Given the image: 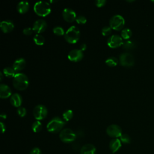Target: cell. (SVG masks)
<instances>
[{"instance_id": "1", "label": "cell", "mask_w": 154, "mask_h": 154, "mask_svg": "<svg viewBox=\"0 0 154 154\" xmlns=\"http://www.w3.org/2000/svg\"><path fill=\"white\" fill-rule=\"evenodd\" d=\"M13 85L18 90H25L29 85L27 76L22 73H17L13 80Z\"/></svg>"}, {"instance_id": "2", "label": "cell", "mask_w": 154, "mask_h": 154, "mask_svg": "<svg viewBox=\"0 0 154 154\" xmlns=\"http://www.w3.org/2000/svg\"><path fill=\"white\" fill-rule=\"evenodd\" d=\"M65 125V122L58 117L52 119L47 124V130L52 133H57L61 132V129Z\"/></svg>"}, {"instance_id": "3", "label": "cell", "mask_w": 154, "mask_h": 154, "mask_svg": "<svg viewBox=\"0 0 154 154\" xmlns=\"http://www.w3.org/2000/svg\"><path fill=\"white\" fill-rule=\"evenodd\" d=\"M34 10L37 15L44 17L49 14L51 11V8L48 2L40 1L37 2L34 4Z\"/></svg>"}, {"instance_id": "4", "label": "cell", "mask_w": 154, "mask_h": 154, "mask_svg": "<svg viewBox=\"0 0 154 154\" xmlns=\"http://www.w3.org/2000/svg\"><path fill=\"white\" fill-rule=\"evenodd\" d=\"M80 37V31L76 26H71L65 32L64 38L69 43H76Z\"/></svg>"}, {"instance_id": "5", "label": "cell", "mask_w": 154, "mask_h": 154, "mask_svg": "<svg viewBox=\"0 0 154 154\" xmlns=\"http://www.w3.org/2000/svg\"><path fill=\"white\" fill-rule=\"evenodd\" d=\"M125 20L123 16L119 14H116L111 17L109 21V26L116 31H120L125 25Z\"/></svg>"}, {"instance_id": "6", "label": "cell", "mask_w": 154, "mask_h": 154, "mask_svg": "<svg viewBox=\"0 0 154 154\" xmlns=\"http://www.w3.org/2000/svg\"><path fill=\"white\" fill-rule=\"evenodd\" d=\"M60 138L64 143H71L75 141L76 134L70 128H65L60 133Z\"/></svg>"}, {"instance_id": "7", "label": "cell", "mask_w": 154, "mask_h": 154, "mask_svg": "<svg viewBox=\"0 0 154 154\" xmlns=\"http://www.w3.org/2000/svg\"><path fill=\"white\" fill-rule=\"evenodd\" d=\"M119 63L122 66L131 67L135 63L134 57L129 52L122 53L119 56Z\"/></svg>"}, {"instance_id": "8", "label": "cell", "mask_w": 154, "mask_h": 154, "mask_svg": "<svg viewBox=\"0 0 154 154\" xmlns=\"http://www.w3.org/2000/svg\"><path fill=\"white\" fill-rule=\"evenodd\" d=\"M48 114V109L43 105H37L33 109V115L35 119L40 120L44 119Z\"/></svg>"}, {"instance_id": "9", "label": "cell", "mask_w": 154, "mask_h": 154, "mask_svg": "<svg viewBox=\"0 0 154 154\" xmlns=\"http://www.w3.org/2000/svg\"><path fill=\"white\" fill-rule=\"evenodd\" d=\"M123 43L122 37L117 34L111 35L107 40V44L111 48H116L122 46Z\"/></svg>"}, {"instance_id": "10", "label": "cell", "mask_w": 154, "mask_h": 154, "mask_svg": "<svg viewBox=\"0 0 154 154\" xmlns=\"http://www.w3.org/2000/svg\"><path fill=\"white\" fill-rule=\"evenodd\" d=\"M106 133L107 134L113 138L120 137L122 134V131L121 128L117 125H111L106 128Z\"/></svg>"}, {"instance_id": "11", "label": "cell", "mask_w": 154, "mask_h": 154, "mask_svg": "<svg viewBox=\"0 0 154 154\" xmlns=\"http://www.w3.org/2000/svg\"><path fill=\"white\" fill-rule=\"evenodd\" d=\"M63 19L67 22H72L76 20V14L75 11L70 8H66L62 12Z\"/></svg>"}, {"instance_id": "12", "label": "cell", "mask_w": 154, "mask_h": 154, "mask_svg": "<svg viewBox=\"0 0 154 154\" xmlns=\"http://www.w3.org/2000/svg\"><path fill=\"white\" fill-rule=\"evenodd\" d=\"M47 28V23L43 19H38L35 20L32 25V30L37 34L44 32Z\"/></svg>"}, {"instance_id": "13", "label": "cell", "mask_w": 154, "mask_h": 154, "mask_svg": "<svg viewBox=\"0 0 154 154\" xmlns=\"http://www.w3.org/2000/svg\"><path fill=\"white\" fill-rule=\"evenodd\" d=\"M83 58V53L81 49H72L68 54V58L69 60L73 62H78L81 60Z\"/></svg>"}, {"instance_id": "14", "label": "cell", "mask_w": 154, "mask_h": 154, "mask_svg": "<svg viewBox=\"0 0 154 154\" xmlns=\"http://www.w3.org/2000/svg\"><path fill=\"white\" fill-rule=\"evenodd\" d=\"M0 26L3 32L8 33L13 31V29H14V25L12 21L10 20H5L1 22Z\"/></svg>"}, {"instance_id": "15", "label": "cell", "mask_w": 154, "mask_h": 154, "mask_svg": "<svg viewBox=\"0 0 154 154\" xmlns=\"http://www.w3.org/2000/svg\"><path fill=\"white\" fill-rule=\"evenodd\" d=\"M26 65V61L23 58H19L16 59L13 64V68L16 71V72H18L21 71L24 69Z\"/></svg>"}, {"instance_id": "16", "label": "cell", "mask_w": 154, "mask_h": 154, "mask_svg": "<svg viewBox=\"0 0 154 154\" xmlns=\"http://www.w3.org/2000/svg\"><path fill=\"white\" fill-rule=\"evenodd\" d=\"M11 96V90L6 84H1L0 85V97L6 99Z\"/></svg>"}, {"instance_id": "17", "label": "cell", "mask_w": 154, "mask_h": 154, "mask_svg": "<svg viewBox=\"0 0 154 154\" xmlns=\"http://www.w3.org/2000/svg\"><path fill=\"white\" fill-rule=\"evenodd\" d=\"M11 104L16 107H20L22 102V98L21 96L18 93H14L10 97Z\"/></svg>"}, {"instance_id": "18", "label": "cell", "mask_w": 154, "mask_h": 154, "mask_svg": "<svg viewBox=\"0 0 154 154\" xmlns=\"http://www.w3.org/2000/svg\"><path fill=\"white\" fill-rule=\"evenodd\" d=\"M80 154H96V148L91 144H85L81 149Z\"/></svg>"}, {"instance_id": "19", "label": "cell", "mask_w": 154, "mask_h": 154, "mask_svg": "<svg viewBox=\"0 0 154 154\" xmlns=\"http://www.w3.org/2000/svg\"><path fill=\"white\" fill-rule=\"evenodd\" d=\"M29 7V2L26 1H22L17 5V10L19 13L23 14L28 11Z\"/></svg>"}, {"instance_id": "20", "label": "cell", "mask_w": 154, "mask_h": 154, "mask_svg": "<svg viewBox=\"0 0 154 154\" xmlns=\"http://www.w3.org/2000/svg\"><path fill=\"white\" fill-rule=\"evenodd\" d=\"M121 146V141L118 138H114L111 140L109 144V149L113 153L117 152L120 148Z\"/></svg>"}, {"instance_id": "21", "label": "cell", "mask_w": 154, "mask_h": 154, "mask_svg": "<svg viewBox=\"0 0 154 154\" xmlns=\"http://www.w3.org/2000/svg\"><path fill=\"white\" fill-rule=\"evenodd\" d=\"M122 47L125 50L129 51L132 50L136 48V43L134 41L132 40H127L123 42Z\"/></svg>"}, {"instance_id": "22", "label": "cell", "mask_w": 154, "mask_h": 154, "mask_svg": "<svg viewBox=\"0 0 154 154\" xmlns=\"http://www.w3.org/2000/svg\"><path fill=\"white\" fill-rule=\"evenodd\" d=\"M3 73L5 76L8 78H12V77L14 78L16 74V71L14 70V69L9 67H7L5 69H4Z\"/></svg>"}, {"instance_id": "23", "label": "cell", "mask_w": 154, "mask_h": 154, "mask_svg": "<svg viewBox=\"0 0 154 154\" xmlns=\"http://www.w3.org/2000/svg\"><path fill=\"white\" fill-rule=\"evenodd\" d=\"M132 35V31L129 28H126L122 30L121 37H122V38H123L125 40H128V39L130 38L131 37Z\"/></svg>"}, {"instance_id": "24", "label": "cell", "mask_w": 154, "mask_h": 154, "mask_svg": "<svg viewBox=\"0 0 154 154\" xmlns=\"http://www.w3.org/2000/svg\"><path fill=\"white\" fill-rule=\"evenodd\" d=\"M119 63V60L117 58L114 57H108L106 60H105V63L107 66L109 67H114L116 66Z\"/></svg>"}, {"instance_id": "25", "label": "cell", "mask_w": 154, "mask_h": 154, "mask_svg": "<svg viewBox=\"0 0 154 154\" xmlns=\"http://www.w3.org/2000/svg\"><path fill=\"white\" fill-rule=\"evenodd\" d=\"M33 40L37 45H42L45 43V38L40 34H36L33 38Z\"/></svg>"}, {"instance_id": "26", "label": "cell", "mask_w": 154, "mask_h": 154, "mask_svg": "<svg viewBox=\"0 0 154 154\" xmlns=\"http://www.w3.org/2000/svg\"><path fill=\"white\" fill-rule=\"evenodd\" d=\"M42 129V124L39 120L34 122L32 125V129L34 132H38Z\"/></svg>"}, {"instance_id": "27", "label": "cell", "mask_w": 154, "mask_h": 154, "mask_svg": "<svg viewBox=\"0 0 154 154\" xmlns=\"http://www.w3.org/2000/svg\"><path fill=\"white\" fill-rule=\"evenodd\" d=\"M73 116V112L71 109H67L63 113V119L66 121H69Z\"/></svg>"}, {"instance_id": "28", "label": "cell", "mask_w": 154, "mask_h": 154, "mask_svg": "<svg viewBox=\"0 0 154 154\" xmlns=\"http://www.w3.org/2000/svg\"><path fill=\"white\" fill-rule=\"evenodd\" d=\"M53 32L55 35H58V36L63 35V34H65L64 29L60 26H57L54 27L53 29Z\"/></svg>"}, {"instance_id": "29", "label": "cell", "mask_w": 154, "mask_h": 154, "mask_svg": "<svg viewBox=\"0 0 154 154\" xmlns=\"http://www.w3.org/2000/svg\"><path fill=\"white\" fill-rule=\"evenodd\" d=\"M120 141L123 143L125 144H128L131 142V138L130 137L126 134H122V135L120 136Z\"/></svg>"}, {"instance_id": "30", "label": "cell", "mask_w": 154, "mask_h": 154, "mask_svg": "<svg viewBox=\"0 0 154 154\" xmlns=\"http://www.w3.org/2000/svg\"><path fill=\"white\" fill-rule=\"evenodd\" d=\"M111 28L109 26H105L102 29V34L104 36L109 35L111 33Z\"/></svg>"}, {"instance_id": "31", "label": "cell", "mask_w": 154, "mask_h": 154, "mask_svg": "<svg viewBox=\"0 0 154 154\" xmlns=\"http://www.w3.org/2000/svg\"><path fill=\"white\" fill-rule=\"evenodd\" d=\"M75 20L79 24H84L87 22V19L84 16L79 15L76 17Z\"/></svg>"}, {"instance_id": "32", "label": "cell", "mask_w": 154, "mask_h": 154, "mask_svg": "<svg viewBox=\"0 0 154 154\" xmlns=\"http://www.w3.org/2000/svg\"><path fill=\"white\" fill-rule=\"evenodd\" d=\"M17 114L20 117H24L25 116L26 114V110L24 107H19L17 110Z\"/></svg>"}, {"instance_id": "33", "label": "cell", "mask_w": 154, "mask_h": 154, "mask_svg": "<svg viewBox=\"0 0 154 154\" xmlns=\"http://www.w3.org/2000/svg\"><path fill=\"white\" fill-rule=\"evenodd\" d=\"M32 28H30V27H27V28H25L23 29V34L25 35H29L32 34Z\"/></svg>"}, {"instance_id": "34", "label": "cell", "mask_w": 154, "mask_h": 154, "mask_svg": "<svg viewBox=\"0 0 154 154\" xmlns=\"http://www.w3.org/2000/svg\"><path fill=\"white\" fill-rule=\"evenodd\" d=\"M106 1L105 0H97L95 1V4L98 7H103L105 4Z\"/></svg>"}, {"instance_id": "35", "label": "cell", "mask_w": 154, "mask_h": 154, "mask_svg": "<svg viewBox=\"0 0 154 154\" xmlns=\"http://www.w3.org/2000/svg\"><path fill=\"white\" fill-rule=\"evenodd\" d=\"M29 154H42V152L40 149L38 147H35L31 150Z\"/></svg>"}, {"instance_id": "36", "label": "cell", "mask_w": 154, "mask_h": 154, "mask_svg": "<svg viewBox=\"0 0 154 154\" xmlns=\"http://www.w3.org/2000/svg\"><path fill=\"white\" fill-rule=\"evenodd\" d=\"M0 125H1V131L2 133H4L5 131V125L3 122H1L0 123Z\"/></svg>"}, {"instance_id": "37", "label": "cell", "mask_w": 154, "mask_h": 154, "mask_svg": "<svg viewBox=\"0 0 154 154\" xmlns=\"http://www.w3.org/2000/svg\"><path fill=\"white\" fill-rule=\"evenodd\" d=\"M87 48V45L85 43H82L81 45H80V49L83 51H85Z\"/></svg>"}, {"instance_id": "38", "label": "cell", "mask_w": 154, "mask_h": 154, "mask_svg": "<svg viewBox=\"0 0 154 154\" xmlns=\"http://www.w3.org/2000/svg\"><path fill=\"white\" fill-rule=\"evenodd\" d=\"M0 117L2 118V119H6V114H4V113H3V114H1V116H0Z\"/></svg>"}, {"instance_id": "39", "label": "cell", "mask_w": 154, "mask_h": 154, "mask_svg": "<svg viewBox=\"0 0 154 154\" xmlns=\"http://www.w3.org/2000/svg\"><path fill=\"white\" fill-rule=\"evenodd\" d=\"M0 75H1V79H0V80H1V81H2V79H3V74H2V72H1V73H0Z\"/></svg>"}, {"instance_id": "40", "label": "cell", "mask_w": 154, "mask_h": 154, "mask_svg": "<svg viewBox=\"0 0 154 154\" xmlns=\"http://www.w3.org/2000/svg\"><path fill=\"white\" fill-rule=\"evenodd\" d=\"M126 1H127V2H134V0H132V1H128V0H127Z\"/></svg>"}, {"instance_id": "41", "label": "cell", "mask_w": 154, "mask_h": 154, "mask_svg": "<svg viewBox=\"0 0 154 154\" xmlns=\"http://www.w3.org/2000/svg\"><path fill=\"white\" fill-rule=\"evenodd\" d=\"M151 1V2H154V1H153V0H151V1Z\"/></svg>"}]
</instances>
